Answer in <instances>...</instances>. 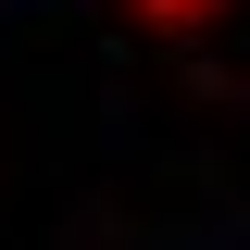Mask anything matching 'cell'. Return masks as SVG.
<instances>
[{
  "instance_id": "cell-1",
  "label": "cell",
  "mask_w": 250,
  "mask_h": 250,
  "mask_svg": "<svg viewBox=\"0 0 250 250\" xmlns=\"http://www.w3.org/2000/svg\"><path fill=\"white\" fill-rule=\"evenodd\" d=\"M125 13H138V25H175V38H188V25H213L225 0H125Z\"/></svg>"
}]
</instances>
